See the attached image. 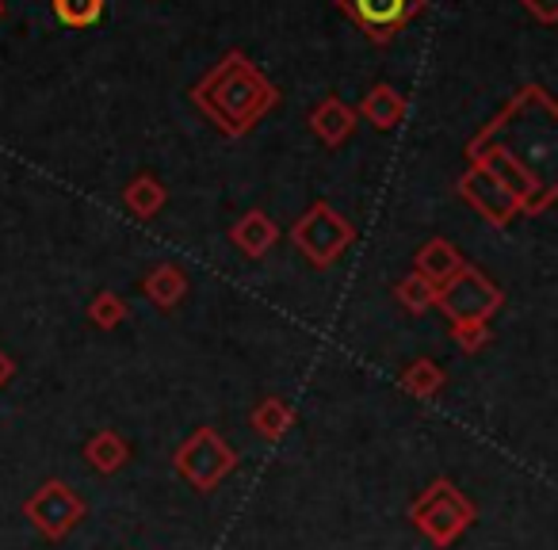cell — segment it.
<instances>
[{
    "instance_id": "6da1fadb",
    "label": "cell",
    "mask_w": 558,
    "mask_h": 550,
    "mask_svg": "<svg viewBox=\"0 0 558 550\" xmlns=\"http://www.w3.org/2000/svg\"><path fill=\"white\" fill-rule=\"evenodd\" d=\"M195 100L230 131L248 126L271 103V88L241 54H230L207 81L199 85Z\"/></svg>"
},
{
    "instance_id": "7a4b0ae2",
    "label": "cell",
    "mask_w": 558,
    "mask_h": 550,
    "mask_svg": "<svg viewBox=\"0 0 558 550\" xmlns=\"http://www.w3.org/2000/svg\"><path fill=\"white\" fill-rule=\"evenodd\" d=\"M341 4L367 35H379V39H390L421 9V0H341Z\"/></svg>"
},
{
    "instance_id": "3957f363",
    "label": "cell",
    "mask_w": 558,
    "mask_h": 550,
    "mask_svg": "<svg viewBox=\"0 0 558 550\" xmlns=\"http://www.w3.org/2000/svg\"><path fill=\"white\" fill-rule=\"evenodd\" d=\"M341 237H349V230H341V225L333 222V215H329V210H314L311 222L299 230V241L306 245V253L322 256V260H326V256L333 253L337 245H341Z\"/></svg>"
},
{
    "instance_id": "277c9868",
    "label": "cell",
    "mask_w": 558,
    "mask_h": 550,
    "mask_svg": "<svg viewBox=\"0 0 558 550\" xmlns=\"http://www.w3.org/2000/svg\"><path fill=\"white\" fill-rule=\"evenodd\" d=\"M54 16L65 27H93L104 16V0H54Z\"/></svg>"
},
{
    "instance_id": "5b68a950",
    "label": "cell",
    "mask_w": 558,
    "mask_h": 550,
    "mask_svg": "<svg viewBox=\"0 0 558 550\" xmlns=\"http://www.w3.org/2000/svg\"><path fill=\"white\" fill-rule=\"evenodd\" d=\"M314 126H318V131L326 134L329 142H337V138H344V134H349L352 111L344 108L341 100H326V103L318 108V115H314Z\"/></svg>"
},
{
    "instance_id": "8992f818",
    "label": "cell",
    "mask_w": 558,
    "mask_h": 550,
    "mask_svg": "<svg viewBox=\"0 0 558 550\" xmlns=\"http://www.w3.org/2000/svg\"><path fill=\"white\" fill-rule=\"evenodd\" d=\"M364 111H367V115H372L379 126H390L398 115H402V100H398V96L390 93V88H375V93L364 100Z\"/></svg>"
},
{
    "instance_id": "52a82bcc",
    "label": "cell",
    "mask_w": 558,
    "mask_h": 550,
    "mask_svg": "<svg viewBox=\"0 0 558 550\" xmlns=\"http://www.w3.org/2000/svg\"><path fill=\"white\" fill-rule=\"evenodd\" d=\"M494 172H501V180H505V184H509V187H517V192H524V172H520L517 164H512L505 154H497Z\"/></svg>"
},
{
    "instance_id": "ba28073f",
    "label": "cell",
    "mask_w": 558,
    "mask_h": 550,
    "mask_svg": "<svg viewBox=\"0 0 558 550\" xmlns=\"http://www.w3.org/2000/svg\"><path fill=\"white\" fill-rule=\"evenodd\" d=\"M524 9L535 12L543 24H555L558 20V0H524Z\"/></svg>"
},
{
    "instance_id": "9c48e42d",
    "label": "cell",
    "mask_w": 558,
    "mask_h": 550,
    "mask_svg": "<svg viewBox=\"0 0 558 550\" xmlns=\"http://www.w3.org/2000/svg\"><path fill=\"white\" fill-rule=\"evenodd\" d=\"M241 241H245V248H253V253H260V248H264V241H268V230H264V225L260 222H248L245 225V230H241Z\"/></svg>"
},
{
    "instance_id": "30bf717a",
    "label": "cell",
    "mask_w": 558,
    "mask_h": 550,
    "mask_svg": "<svg viewBox=\"0 0 558 550\" xmlns=\"http://www.w3.org/2000/svg\"><path fill=\"white\" fill-rule=\"evenodd\" d=\"M0 12H4V4H0Z\"/></svg>"
},
{
    "instance_id": "8fae6325",
    "label": "cell",
    "mask_w": 558,
    "mask_h": 550,
    "mask_svg": "<svg viewBox=\"0 0 558 550\" xmlns=\"http://www.w3.org/2000/svg\"><path fill=\"white\" fill-rule=\"evenodd\" d=\"M0 371H4V364H0Z\"/></svg>"
}]
</instances>
